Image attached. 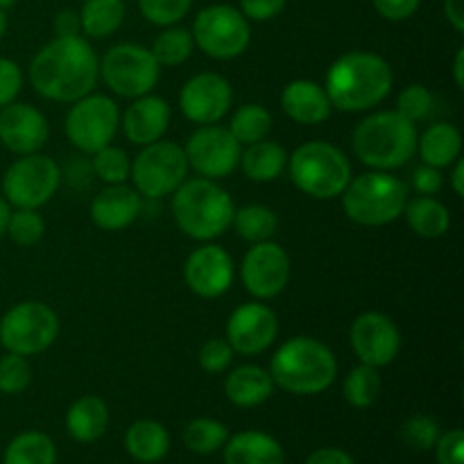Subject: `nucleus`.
I'll use <instances>...</instances> for the list:
<instances>
[{
    "mask_svg": "<svg viewBox=\"0 0 464 464\" xmlns=\"http://www.w3.org/2000/svg\"><path fill=\"white\" fill-rule=\"evenodd\" d=\"M100 80V59L84 36H57L34 54L30 82L34 91L54 102H77Z\"/></svg>",
    "mask_w": 464,
    "mask_h": 464,
    "instance_id": "1",
    "label": "nucleus"
},
{
    "mask_svg": "<svg viewBox=\"0 0 464 464\" xmlns=\"http://www.w3.org/2000/svg\"><path fill=\"white\" fill-rule=\"evenodd\" d=\"M324 91L331 107L340 111H367L383 102L392 91V68L381 54L352 50L331 63Z\"/></svg>",
    "mask_w": 464,
    "mask_h": 464,
    "instance_id": "2",
    "label": "nucleus"
},
{
    "mask_svg": "<svg viewBox=\"0 0 464 464\" xmlns=\"http://www.w3.org/2000/svg\"><path fill=\"white\" fill-rule=\"evenodd\" d=\"M270 376L275 385L285 392L313 397L334 385L338 376V361L324 343L308 335H297L276 349L270 361Z\"/></svg>",
    "mask_w": 464,
    "mask_h": 464,
    "instance_id": "3",
    "label": "nucleus"
},
{
    "mask_svg": "<svg viewBox=\"0 0 464 464\" xmlns=\"http://www.w3.org/2000/svg\"><path fill=\"white\" fill-rule=\"evenodd\" d=\"M234 211L229 193L207 177L184 179V184L172 193V216L177 227L199 243H211L225 234L234 220Z\"/></svg>",
    "mask_w": 464,
    "mask_h": 464,
    "instance_id": "4",
    "label": "nucleus"
},
{
    "mask_svg": "<svg viewBox=\"0 0 464 464\" xmlns=\"http://www.w3.org/2000/svg\"><path fill=\"white\" fill-rule=\"evenodd\" d=\"M417 127L397 111H376L356 125L353 154L374 170H397L417 152Z\"/></svg>",
    "mask_w": 464,
    "mask_h": 464,
    "instance_id": "5",
    "label": "nucleus"
},
{
    "mask_svg": "<svg viewBox=\"0 0 464 464\" xmlns=\"http://www.w3.org/2000/svg\"><path fill=\"white\" fill-rule=\"evenodd\" d=\"M343 208L347 218L362 227H383L403 216L408 184L383 170L358 175L343 190Z\"/></svg>",
    "mask_w": 464,
    "mask_h": 464,
    "instance_id": "6",
    "label": "nucleus"
},
{
    "mask_svg": "<svg viewBox=\"0 0 464 464\" xmlns=\"http://www.w3.org/2000/svg\"><path fill=\"white\" fill-rule=\"evenodd\" d=\"M293 184L313 199H335L352 181V163L326 140H308L288 157Z\"/></svg>",
    "mask_w": 464,
    "mask_h": 464,
    "instance_id": "7",
    "label": "nucleus"
},
{
    "mask_svg": "<svg viewBox=\"0 0 464 464\" xmlns=\"http://www.w3.org/2000/svg\"><path fill=\"white\" fill-rule=\"evenodd\" d=\"M57 313L44 302H21L0 317V344L18 356H36L57 340Z\"/></svg>",
    "mask_w": 464,
    "mask_h": 464,
    "instance_id": "8",
    "label": "nucleus"
},
{
    "mask_svg": "<svg viewBox=\"0 0 464 464\" xmlns=\"http://www.w3.org/2000/svg\"><path fill=\"white\" fill-rule=\"evenodd\" d=\"M188 177V161L184 148L170 140L143 145L136 159L131 161L130 179L136 193L150 199L172 195Z\"/></svg>",
    "mask_w": 464,
    "mask_h": 464,
    "instance_id": "9",
    "label": "nucleus"
},
{
    "mask_svg": "<svg viewBox=\"0 0 464 464\" xmlns=\"http://www.w3.org/2000/svg\"><path fill=\"white\" fill-rule=\"evenodd\" d=\"M193 41L204 54L213 59H236L249 48L252 30L243 12L231 5H211L195 16Z\"/></svg>",
    "mask_w": 464,
    "mask_h": 464,
    "instance_id": "10",
    "label": "nucleus"
},
{
    "mask_svg": "<svg viewBox=\"0 0 464 464\" xmlns=\"http://www.w3.org/2000/svg\"><path fill=\"white\" fill-rule=\"evenodd\" d=\"M102 82L116 95L136 100L148 95L157 86L161 66L148 48L139 44H118L107 50L100 62Z\"/></svg>",
    "mask_w": 464,
    "mask_h": 464,
    "instance_id": "11",
    "label": "nucleus"
},
{
    "mask_svg": "<svg viewBox=\"0 0 464 464\" xmlns=\"http://www.w3.org/2000/svg\"><path fill=\"white\" fill-rule=\"evenodd\" d=\"M62 184V168L45 154H23L3 177V198L9 207L39 208L48 204Z\"/></svg>",
    "mask_w": 464,
    "mask_h": 464,
    "instance_id": "12",
    "label": "nucleus"
},
{
    "mask_svg": "<svg viewBox=\"0 0 464 464\" xmlns=\"http://www.w3.org/2000/svg\"><path fill=\"white\" fill-rule=\"evenodd\" d=\"M118 127H121L118 104L107 95L91 93L72 102L63 122L68 140L84 154H95L98 150L111 145Z\"/></svg>",
    "mask_w": 464,
    "mask_h": 464,
    "instance_id": "13",
    "label": "nucleus"
},
{
    "mask_svg": "<svg viewBox=\"0 0 464 464\" xmlns=\"http://www.w3.org/2000/svg\"><path fill=\"white\" fill-rule=\"evenodd\" d=\"M240 152H243V145L234 139L227 127L216 125V122L199 125V130H195L184 145L188 168L207 179H222L231 175L238 168Z\"/></svg>",
    "mask_w": 464,
    "mask_h": 464,
    "instance_id": "14",
    "label": "nucleus"
},
{
    "mask_svg": "<svg viewBox=\"0 0 464 464\" xmlns=\"http://www.w3.org/2000/svg\"><path fill=\"white\" fill-rule=\"evenodd\" d=\"M240 279L252 297L275 299L288 285L290 256L272 240L254 243L240 266Z\"/></svg>",
    "mask_w": 464,
    "mask_h": 464,
    "instance_id": "15",
    "label": "nucleus"
},
{
    "mask_svg": "<svg viewBox=\"0 0 464 464\" xmlns=\"http://www.w3.org/2000/svg\"><path fill=\"white\" fill-rule=\"evenodd\" d=\"M349 343H352L353 353L362 365L379 370V367L390 365L399 356L401 334H399L392 317H388L385 313L367 311L352 322Z\"/></svg>",
    "mask_w": 464,
    "mask_h": 464,
    "instance_id": "16",
    "label": "nucleus"
},
{
    "mask_svg": "<svg viewBox=\"0 0 464 464\" xmlns=\"http://www.w3.org/2000/svg\"><path fill=\"white\" fill-rule=\"evenodd\" d=\"M234 91L227 77L218 72L193 75L179 93V109L195 125H213L229 113Z\"/></svg>",
    "mask_w": 464,
    "mask_h": 464,
    "instance_id": "17",
    "label": "nucleus"
},
{
    "mask_svg": "<svg viewBox=\"0 0 464 464\" xmlns=\"http://www.w3.org/2000/svg\"><path fill=\"white\" fill-rule=\"evenodd\" d=\"M279 334V320L270 306L261 302H249L236 308L227 322V343L234 353L258 356L275 344Z\"/></svg>",
    "mask_w": 464,
    "mask_h": 464,
    "instance_id": "18",
    "label": "nucleus"
},
{
    "mask_svg": "<svg viewBox=\"0 0 464 464\" xmlns=\"http://www.w3.org/2000/svg\"><path fill=\"white\" fill-rule=\"evenodd\" d=\"M184 281L198 297L216 299L234 284V261L220 245L207 243L186 258Z\"/></svg>",
    "mask_w": 464,
    "mask_h": 464,
    "instance_id": "19",
    "label": "nucleus"
},
{
    "mask_svg": "<svg viewBox=\"0 0 464 464\" xmlns=\"http://www.w3.org/2000/svg\"><path fill=\"white\" fill-rule=\"evenodd\" d=\"M50 134L48 121L36 107L25 102H16L0 109V143L9 152L34 154L45 145Z\"/></svg>",
    "mask_w": 464,
    "mask_h": 464,
    "instance_id": "20",
    "label": "nucleus"
},
{
    "mask_svg": "<svg viewBox=\"0 0 464 464\" xmlns=\"http://www.w3.org/2000/svg\"><path fill=\"white\" fill-rule=\"evenodd\" d=\"M170 104L159 95H140L127 107L122 116V131L134 145H150L161 140L170 125Z\"/></svg>",
    "mask_w": 464,
    "mask_h": 464,
    "instance_id": "21",
    "label": "nucleus"
},
{
    "mask_svg": "<svg viewBox=\"0 0 464 464\" xmlns=\"http://www.w3.org/2000/svg\"><path fill=\"white\" fill-rule=\"evenodd\" d=\"M139 213L140 195L136 193V188H130L125 184L107 186L91 202V220L104 231L127 229L130 225H134Z\"/></svg>",
    "mask_w": 464,
    "mask_h": 464,
    "instance_id": "22",
    "label": "nucleus"
},
{
    "mask_svg": "<svg viewBox=\"0 0 464 464\" xmlns=\"http://www.w3.org/2000/svg\"><path fill=\"white\" fill-rule=\"evenodd\" d=\"M281 107L290 121L299 125H320L329 121L331 100L324 86L313 80H293L281 93Z\"/></svg>",
    "mask_w": 464,
    "mask_h": 464,
    "instance_id": "23",
    "label": "nucleus"
},
{
    "mask_svg": "<svg viewBox=\"0 0 464 464\" xmlns=\"http://www.w3.org/2000/svg\"><path fill=\"white\" fill-rule=\"evenodd\" d=\"M225 464H285L284 447L261 430H243L225 442Z\"/></svg>",
    "mask_w": 464,
    "mask_h": 464,
    "instance_id": "24",
    "label": "nucleus"
},
{
    "mask_svg": "<svg viewBox=\"0 0 464 464\" xmlns=\"http://www.w3.org/2000/svg\"><path fill=\"white\" fill-rule=\"evenodd\" d=\"M275 392L270 372L258 365H240L225 379V394L234 406L256 408L266 403Z\"/></svg>",
    "mask_w": 464,
    "mask_h": 464,
    "instance_id": "25",
    "label": "nucleus"
},
{
    "mask_svg": "<svg viewBox=\"0 0 464 464\" xmlns=\"http://www.w3.org/2000/svg\"><path fill=\"white\" fill-rule=\"evenodd\" d=\"M109 408L95 394H84L66 412V429L72 440L82 444H91L107 433Z\"/></svg>",
    "mask_w": 464,
    "mask_h": 464,
    "instance_id": "26",
    "label": "nucleus"
},
{
    "mask_svg": "<svg viewBox=\"0 0 464 464\" xmlns=\"http://www.w3.org/2000/svg\"><path fill=\"white\" fill-rule=\"evenodd\" d=\"M417 152L426 166L449 168L460 159L462 134L451 122H435L417 136Z\"/></svg>",
    "mask_w": 464,
    "mask_h": 464,
    "instance_id": "27",
    "label": "nucleus"
},
{
    "mask_svg": "<svg viewBox=\"0 0 464 464\" xmlns=\"http://www.w3.org/2000/svg\"><path fill=\"white\" fill-rule=\"evenodd\" d=\"M240 168H243L245 177L258 184H267V181L279 179L281 172L288 166V152L284 145L275 143V140H256V143L247 145L245 152H240Z\"/></svg>",
    "mask_w": 464,
    "mask_h": 464,
    "instance_id": "28",
    "label": "nucleus"
},
{
    "mask_svg": "<svg viewBox=\"0 0 464 464\" xmlns=\"http://www.w3.org/2000/svg\"><path fill=\"white\" fill-rule=\"evenodd\" d=\"M125 449L136 462L154 464L170 451V435L166 426L154 420H139L127 429Z\"/></svg>",
    "mask_w": 464,
    "mask_h": 464,
    "instance_id": "29",
    "label": "nucleus"
},
{
    "mask_svg": "<svg viewBox=\"0 0 464 464\" xmlns=\"http://www.w3.org/2000/svg\"><path fill=\"white\" fill-rule=\"evenodd\" d=\"M403 216H406L408 227L421 238H442L451 229V213L433 195L408 199Z\"/></svg>",
    "mask_w": 464,
    "mask_h": 464,
    "instance_id": "30",
    "label": "nucleus"
},
{
    "mask_svg": "<svg viewBox=\"0 0 464 464\" xmlns=\"http://www.w3.org/2000/svg\"><path fill=\"white\" fill-rule=\"evenodd\" d=\"M57 449L54 442L41 430H25L7 444L3 464H54Z\"/></svg>",
    "mask_w": 464,
    "mask_h": 464,
    "instance_id": "31",
    "label": "nucleus"
},
{
    "mask_svg": "<svg viewBox=\"0 0 464 464\" xmlns=\"http://www.w3.org/2000/svg\"><path fill=\"white\" fill-rule=\"evenodd\" d=\"M122 21H125L122 0H86L82 5V30L93 39H104V36L113 34L122 25Z\"/></svg>",
    "mask_w": 464,
    "mask_h": 464,
    "instance_id": "32",
    "label": "nucleus"
},
{
    "mask_svg": "<svg viewBox=\"0 0 464 464\" xmlns=\"http://www.w3.org/2000/svg\"><path fill=\"white\" fill-rule=\"evenodd\" d=\"M231 227L236 234L247 243H263V240H272V236L279 229V218L272 208L263 207V204H247L243 208H236Z\"/></svg>",
    "mask_w": 464,
    "mask_h": 464,
    "instance_id": "33",
    "label": "nucleus"
},
{
    "mask_svg": "<svg viewBox=\"0 0 464 464\" xmlns=\"http://www.w3.org/2000/svg\"><path fill=\"white\" fill-rule=\"evenodd\" d=\"M227 130L234 134V139L240 145H252L256 140L267 139V134L272 130V116L261 104H243L231 116V122Z\"/></svg>",
    "mask_w": 464,
    "mask_h": 464,
    "instance_id": "34",
    "label": "nucleus"
},
{
    "mask_svg": "<svg viewBox=\"0 0 464 464\" xmlns=\"http://www.w3.org/2000/svg\"><path fill=\"white\" fill-rule=\"evenodd\" d=\"M379 394H381L379 370L370 365H362V362L349 372L347 379H344L343 383V397L352 408H361V411H365V408L374 406Z\"/></svg>",
    "mask_w": 464,
    "mask_h": 464,
    "instance_id": "35",
    "label": "nucleus"
},
{
    "mask_svg": "<svg viewBox=\"0 0 464 464\" xmlns=\"http://www.w3.org/2000/svg\"><path fill=\"white\" fill-rule=\"evenodd\" d=\"M227 440H229V429L222 421L211 420V417H198L184 429L186 449L198 453V456L220 451Z\"/></svg>",
    "mask_w": 464,
    "mask_h": 464,
    "instance_id": "36",
    "label": "nucleus"
},
{
    "mask_svg": "<svg viewBox=\"0 0 464 464\" xmlns=\"http://www.w3.org/2000/svg\"><path fill=\"white\" fill-rule=\"evenodd\" d=\"M193 45V34H190L186 27L168 25L166 30L154 39L150 53L157 59L159 66H179V63H184L186 59L190 57Z\"/></svg>",
    "mask_w": 464,
    "mask_h": 464,
    "instance_id": "37",
    "label": "nucleus"
},
{
    "mask_svg": "<svg viewBox=\"0 0 464 464\" xmlns=\"http://www.w3.org/2000/svg\"><path fill=\"white\" fill-rule=\"evenodd\" d=\"M91 170L98 177L100 181H104L107 186L113 184H125L130 179L131 170V159L127 157V152L116 145H107V148L98 150L91 159Z\"/></svg>",
    "mask_w": 464,
    "mask_h": 464,
    "instance_id": "38",
    "label": "nucleus"
},
{
    "mask_svg": "<svg viewBox=\"0 0 464 464\" xmlns=\"http://www.w3.org/2000/svg\"><path fill=\"white\" fill-rule=\"evenodd\" d=\"M45 234V220L36 208H16L12 211L7 222V231L5 236L12 238L18 247H30L36 245Z\"/></svg>",
    "mask_w": 464,
    "mask_h": 464,
    "instance_id": "39",
    "label": "nucleus"
},
{
    "mask_svg": "<svg viewBox=\"0 0 464 464\" xmlns=\"http://www.w3.org/2000/svg\"><path fill=\"white\" fill-rule=\"evenodd\" d=\"M32 367L25 356L18 353H5L0 358V392L3 394H21L30 388Z\"/></svg>",
    "mask_w": 464,
    "mask_h": 464,
    "instance_id": "40",
    "label": "nucleus"
},
{
    "mask_svg": "<svg viewBox=\"0 0 464 464\" xmlns=\"http://www.w3.org/2000/svg\"><path fill=\"white\" fill-rule=\"evenodd\" d=\"M440 435V424L429 415H412L408 417L401 424V440L408 447L417 449V451H429L438 444Z\"/></svg>",
    "mask_w": 464,
    "mask_h": 464,
    "instance_id": "41",
    "label": "nucleus"
},
{
    "mask_svg": "<svg viewBox=\"0 0 464 464\" xmlns=\"http://www.w3.org/2000/svg\"><path fill=\"white\" fill-rule=\"evenodd\" d=\"M140 14L152 25L168 27L179 23L193 7V0H139Z\"/></svg>",
    "mask_w": 464,
    "mask_h": 464,
    "instance_id": "42",
    "label": "nucleus"
},
{
    "mask_svg": "<svg viewBox=\"0 0 464 464\" xmlns=\"http://www.w3.org/2000/svg\"><path fill=\"white\" fill-rule=\"evenodd\" d=\"M433 111V93L424 84H411L399 93L397 113H401L406 121L420 122Z\"/></svg>",
    "mask_w": 464,
    "mask_h": 464,
    "instance_id": "43",
    "label": "nucleus"
},
{
    "mask_svg": "<svg viewBox=\"0 0 464 464\" xmlns=\"http://www.w3.org/2000/svg\"><path fill=\"white\" fill-rule=\"evenodd\" d=\"M199 367L208 374H220L234 361V349L225 338H211L202 344L198 353Z\"/></svg>",
    "mask_w": 464,
    "mask_h": 464,
    "instance_id": "44",
    "label": "nucleus"
},
{
    "mask_svg": "<svg viewBox=\"0 0 464 464\" xmlns=\"http://www.w3.org/2000/svg\"><path fill=\"white\" fill-rule=\"evenodd\" d=\"M23 89V72L16 62L0 57V109L12 104Z\"/></svg>",
    "mask_w": 464,
    "mask_h": 464,
    "instance_id": "45",
    "label": "nucleus"
},
{
    "mask_svg": "<svg viewBox=\"0 0 464 464\" xmlns=\"http://www.w3.org/2000/svg\"><path fill=\"white\" fill-rule=\"evenodd\" d=\"M438 464H464V433L460 429L447 430L435 444Z\"/></svg>",
    "mask_w": 464,
    "mask_h": 464,
    "instance_id": "46",
    "label": "nucleus"
},
{
    "mask_svg": "<svg viewBox=\"0 0 464 464\" xmlns=\"http://www.w3.org/2000/svg\"><path fill=\"white\" fill-rule=\"evenodd\" d=\"M288 0H240V12L247 21H272L284 12Z\"/></svg>",
    "mask_w": 464,
    "mask_h": 464,
    "instance_id": "47",
    "label": "nucleus"
},
{
    "mask_svg": "<svg viewBox=\"0 0 464 464\" xmlns=\"http://www.w3.org/2000/svg\"><path fill=\"white\" fill-rule=\"evenodd\" d=\"M385 21H406L420 9L421 0H372Z\"/></svg>",
    "mask_w": 464,
    "mask_h": 464,
    "instance_id": "48",
    "label": "nucleus"
},
{
    "mask_svg": "<svg viewBox=\"0 0 464 464\" xmlns=\"http://www.w3.org/2000/svg\"><path fill=\"white\" fill-rule=\"evenodd\" d=\"M444 186V177L440 172V168L433 166H420L412 172V188L421 195H435L440 193Z\"/></svg>",
    "mask_w": 464,
    "mask_h": 464,
    "instance_id": "49",
    "label": "nucleus"
},
{
    "mask_svg": "<svg viewBox=\"0 0 464 464\" xmlns=\"http://www.w3.org/2000/svg\"><path fill=\"white\" fill-rule=\"evenodd\" d=\"M306 464H356V462H353V458L349 456L347 451H343V449L324 447L313 451L311 456L306 458Z\"/></svg>",
    "mask_w": 464,
    "mask_h": 464,
    "instance_id": "50",
    "label": "nucleus"
},
{
    "mask_svg": "<svg viewBox=\"0 0 464 464\" xmlns=\"http://www.w3.org/2000/svg\"><path fill=\"white\" fill-rule=\"evenodd\" d=\"M54 32H57V36H80V14L72 12V9H62L54 16Z\"/></svg>",
    "mask_w": 464,
    "mask_h": 464,
    "instance_id": "51",
    "label": "nucleus"
},
{
    "mask_svg": "<svg viewBox=\"0 0 464 464\" xmlns=\"http://www.w3.org/2000/svg\"><path fill=\"white\" fill-rule=\"evenodd\" d=\"M444 14L447 21L451 23L453 30L464 32V0H444Z\"/></svg>",
    "mask_w": 464,
    "mask_h": 464,
    "instance_id": "52",
    "label": "nucleus"
},
{
    "mask_svg": "<svg viewBox=\"0 0 464 464\" xmlns=\"http://www.w3.org/2000/svg\"><path fill=\"white\" fill-rule=\"evenodd\" d=\"M451 186H453V190H456L458 198H462V195H464V161H462V159H458V161L453 163Z\"/></svg>",
    "mask_w": 464,
    "mask_h": 464,
    "instance_id": "53",
    "label": "nucleus"
},
{
    "mask_svg": "<svg viewBox=\"0 0 464 464\" xmlns=\"http://www.w3.org/2000/svg\"><path fill=\"white\" fill-rule=\"evenodd\" d=\"M453 80H456L458 89H464V48L458 50L456 62H453Z\"/></svg>",
    "mask_w": 464,
    "mask_h": 464,
    "instance_id": "54",
    "label": "nucleus"
},
{
    "mask_svg": "<svg viewBox=\"0 0 464 464\" xmlns=\"http://www.w3.org/2000/svg\"><path fill=\"white\" fill-rule=\"evenodd\" d=\"M9 216H12V207H9V202L5 198H0V238L5 236V231H7V222H9Z\"/></svg>",
    "mask_w": 464,
    "mask_h": 464,
    "instance_id": "55",
    "label": "nucleus"
},
{
    "mask_svg": "<svg viewBox=\"0 0 464 464\" xmlns=\"http://www.w3.org/2000/svg\"><path fill=\"white\" fill-rule=\"evenodd\" d=\"M5 32H7V14L5 9H0V39L5 36Z\"/></svg>",
    "mask_w": 464,
    "mask_h": 464,
    "instance_id": "56",
    "label": "nucleus"
},
{
    "mask_svg": "<svg viewBox=\"0 0 464 464\" xmlns=\"http://www.w3.org/2000/svg\"><path fill=\"white\" fill-rule=\"evenodd\" d=\"M16 5V0H0V9H9Z\"/></svg>",
    "mask_w": 464,
    "mask_h": 464,
    "instance_id": "57",
    "label": "nucleus"
}]
</instances>
